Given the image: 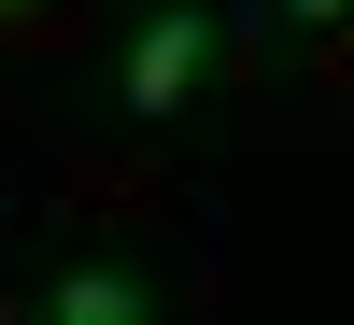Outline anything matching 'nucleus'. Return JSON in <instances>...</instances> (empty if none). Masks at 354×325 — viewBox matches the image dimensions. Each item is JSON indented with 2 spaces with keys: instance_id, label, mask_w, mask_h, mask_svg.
Listing matches in <instances>:
<instances>
[{
  "instance_id": "obj_4",
  "label": "nucleus",
  "mask_w": 354,
  "mask_h": 325,
  "mask_svg": "<svg viewBox=\"0 0 354 325\" xmlns=\"http://www.w3.org/2000/svg\"><path fill=\"white\" fill-rule=\"evenodd\" d=\"M0 14H15V28H43V14H57V0H0Z\"/></svg>"
},
{
  "instance_id": "obj_3",
  "label": "nucleus",
  "mask_w": 354,
  "mask_h": 325,
  "mask_svg": "<svg viewBox=\"0 0 354 325\" xmlns=\"http://www.w3.org/2000/svg\"><path fill=\"white\" fill-rule=\"evenodd\" d=\"M283 14H298V28H340V14H354V0H283Z\"/></svg>"
},
{
  "instance_id": "obj_2",
  "label": "nucleus",
  "mask_w": 354,
  "mask_h": 325,
  "mask_svg": "<svg viewBox=\"0 0 354 325\" xmlns=\"http://www.w3.org/2000/svg\"><path fill=\"white\" fill-rule=\"evenodd\" d=\"M43 311H57V325H142V311H156V283H142V269H57Z\"/></svg>"
},
{
  "instance_id": "obj_1",
  "label": "nucleus",
  "mask_w": 354,
  "mask_h": 325,
  "mask_svg": "<svg viewBox=\"0 0 354 325\" xmlns=\"http://www.w3.org/2000/svg\"><path fill=\"white\" fill-rule=\"evenodd\" d=\"M198 71H213V14H185V0H170V14H142V28H128L113 99H128V113H185V99H198Z\"/></svg>"
}]
</instances>
